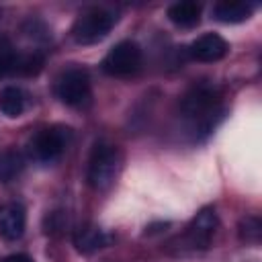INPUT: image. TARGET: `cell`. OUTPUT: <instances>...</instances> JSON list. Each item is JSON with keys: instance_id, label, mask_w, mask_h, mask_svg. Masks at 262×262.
<instances>
[{"instance_id": "obj_9", "label": "cell", "mask_w": 262, "mask_h": 262, "mask_svg": "<svg viewBox=\"0 0 262 262\" xmlns=\"http://www.w3.org/2000/svg\"><path fill=\"white\" fill-rule=\"evenodd\" d=\"M27 225V211L20 203H8L0 209V235L8 242L23 237Z\"/></svg>"}, {"instance_id": "obj_5", "label": "cell", "mask_w": 262, "mask_h": 262, "mask_svg": "<svg viewBox=\"0 0 262 262\" xmlns=\"http://www.w3.org/2000/svg\"><path fill=\"white\" fill-rule=\"evenodd\" d=\"M143 53L135 41H121L108 49L102 59V72L113 78H129L141 70Z\"/></svg>"}, {"instance_id": "obj_10", "label": "cell", "mask_w": 262, "mask_h": 262, "mask_svg": "<svg viewBox=\"0 0 262 262\" xmlns=\"http://www.w3.org/2000/svg\"><path fill=\"white\" fill-rule=\"evenodd\" d=\"M254 4L252 2H244V0H221L213 6V18L225 25H237L244 23L252 16L254 12Z\"/></svg>"}, {"instance_id": "obj_18", "label": "cell", "mask_w": 262, "mask_h": 262, "mask_svg": "<svg viewBox=\"0 0 262 262\" xmlns=\"http://www.w3.org/2000/svg\"><path fill=\"white\" fill-rule=\"evenodd\" d=\"M2 262H33V258H29L27 254H10Z\"/></svg>"}, {"instance_id": "obj_6", "label": "cell", "mask_w": 262, "mask_h": 262, "mask_svg": "<svg viewBox=\"0 0 262 262\" xmlns=\"http://www.w3.org/2000/svg\"><path fill=\"white\" fill-rule=\"evenodd\" d=\"M70 137H72V131L68 127H59V125H53V127H45L41 129L29 143V151H31V158L39 164H51L55 162L68 147L70 143Z\"/></svg>"}, {"instance_id": "obj_1", "label": "cell", "mask_w": 262, "mask_h": 262, "mask_svg": "<svg viewBox=\"0 0 262 262\" xmlns=\"http://www.w3.org/2000/svg\"><path fill=\"white\" fill-rule=\"evenodd\" d=\"M180 113L188 121L194 139H203L217 127L223 117L221 92L213 84L199 82L190 86L180 98Z\"/></svg>"}, {"instance_id": "obj_15", "label": "cell", "mask_w": 262, "mask_h": 262, "mask_svg": "<svg viewBox=\"0 0 262 262\" xmlns=\"http://www.w3.org/2000/svg\"><path fill=\"white\" fill-rule=\"evenodd\" d=\"M43 55L37 53V51H31V53H18V59H16V74L20 76H37L41 70H43Z\"/></svg>"}, {"instance_id": "obj_8", "label": "cell", "mask_w": 262, "mask_h": 262, "mask_svg": "<svg viewBox=\"0 0 262 262\" xmlns=\"http://www.w3.org/2000/svg\"><path fill=\"white\" fill-rule=\"evenodd\" d=\"M227 51H229L227 41L217 33H205V35L196 37L188 47V55L203 63L219 61L227 55Z\"/></svg>"}, {"instance_id": "obj_13", "label": "cell", "mask_w": 262, "mask_h": 262, "mask_svg": "<svg viewBox=\"0 0 262 262\" xmlns=\"http://www.w3.org/2000/svg\"><path fill=\"white\" fill-rule=\"evenodd\" d=\"M74 242H76V248L80 252L90 254V252H96V250L106 246V235L98 227H80Z\"/></svg>"}, {"instance_id": "obj_17", "label": "cell", "mask_w": 262, "mask_h": 262, "mask_svg": "<svg viewBox=\"0 0 262 262\" xmlns=\"http://www.w3.org/2000/svg\"><path fill=\"white\" fill-rule=\"evenodd\" d=\"M16 59H18V53L12 47L6 45L0 49V78L16 74Z\"/></svg>"}, {"instance_id": "obj_12", "label": "cell", "mask_w": 262, "mask_h": 262, "mask_svg": "<svg viewBox=\"0 0 262 262\" xmlns=\"http://www.w3.org/2000/svg\"><path fill=\"white\" fill-rule=\"evenodd\" d=\"M27 108V94L18 86H4L0 90V111L8 119H16Z\"/></svg>"}, {"instance_id": "obj_4", "label": "cell", "mask_w": 262, "mask_h": 262, "mask_svg": "<svg viewBox=\"0 0 262 262\" xmlns=\"http://www.w3.org/2000/svg\"><path fill=\"white\" fill-rule=\"evenodd\" d=\"M55 94L63 104L72 108L88 106L92 102V86L88 72L78 66L66 68L55 80Z\"/></svg>"}, {"instance_id": "obj_3", "label": "cell", "mask_w": 262, "mask_h": 262, "mask_svg": "<svg viewBox=\"0 0 262 262\" xmlns=\"http://www.w3.org/2000/svg\"><path fill=\"white\" fill-rule=\"evenodd\" d=\"M121 168V151L117 145L106 143V141H98L94 143L92 151H90V160H88V184L94 190H104L108 188Z\"/></svg>"}, {"instance_id": "obj_2", "label": "cell", "mask_w": 262, "mask_h": 262, "mask_svg": "<svg viewBox=\"0 0 262 262\" xmlns=\"http://www.w3.org/2000/svg\"><path fill=\"white\" fill-rule=\"evenodd\" d=\"M117 12L104 6H90L78 14L72 27V37L80 45H92L102 41L117 23Z\"/></svg>"}, {"instance_id": "obj_16", "label": "cell", "mask_w": 262, "mask_h": 262, "mask_svg": "<svg viewBox=\"0 0 262 262\" xmlns=\"http://www.w3.org/2000/svg\"><path fill=\"white\" fill-rule=\"evenodd\" d=\"M260 233H262V223L256 215H250L246 219H242L239 223V237L248 244H258L260 242Z\"/></svg>"}, {"instance_id": "obj_7", "label": "cell", "mask_w": 262, "mask_h": 262, "mask_svg": "<svg viewBox=\"0 0 262 262\" xmlns=\"http://www.w3.org/2000/svg\"><path fill=\"white\" fill-rule=\"evenodd\" d=\"M217 225H219V221H217L215 209H211V207L201 209L194 215V219L190 221V225L186 227L184 237H186L188 246L194 250H207L217 233Z\"/></svg>"}, {"instance_id": "obj_14", "label": "cell", "mask_w": 262, "mask_h": 262, "mask_svg": "<svg viewBox=\"0 0 262 262\" xmlns=\"http://www.w3.org/2000/svg\"><path fill=\"white\" fill-rule=\"evenodd\" d=\"M25 168V158L16 149H6L0 154V182H10L14 180Z\"/></svg>"}, {"instance_id": "obj_11", "label": "cell", "mask_w": 262, "mask_h": 262, "mask_svg": "<svg viewBox=\"0 0 262 262\" xmlns=\"http://www.w3.org/2000/svg\"><path fill=\"white\" fill-rule=\"evenodd\" d=\"M201 4L192 2V0H184V2H174L168 8V18L172 25L180 27V29H194L201 23Z\"/></svg>"}]
</instances>
